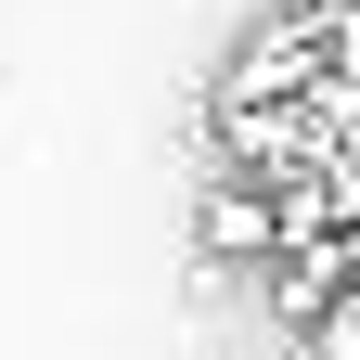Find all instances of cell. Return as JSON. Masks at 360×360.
Returning <instances> with one entry per match:
<instances>
[{
    "label": "cell",
    "instance_id": "cell-1",
    "mask_svg": "<svg viewBox=\"0 0 360 360\" xmlns=\"http://www.w3.org/2000/svg\"><path fill=\"white\" fill-rule=\"evenodd\" d=\"M193 245H206V257H283V206H270L257 167H206V193H193Z\"/></svg>",
    "mask_w": 360,
    "mask_h": 360
}]
</instances>
